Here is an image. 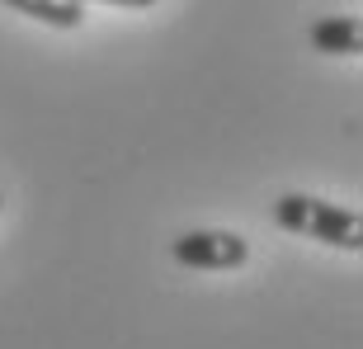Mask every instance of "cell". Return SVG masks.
Returning a JSON list of instances; mask_svg holds the SVG:
<instances>
[{"mask_svg":"<svg viewBox=\"0 0 363 349\" xmlns=\"http://www.w3.org/2000/svg\"><path fill=\"white\" fill-rule=\"evenodd\" d=\"M274 222L283 231L325 241L335 250H363V217L345 203H325V199H311V194H283L274 203Z\"/></svg>","mask_w":363,"mask_h":349,"instance_id":"obj_1","label":"cell"},{"mask_svg":"<svg viewBox=\"0 0 363 349\" xmlns=\"http://www.w3.org/2000/svg\"><path fill=\"white\" fill-rule=\"evenodd\" d=\"M170 255H175L184 269H241L245 260H250V245H245V236H236V231L203 227V231L175 236Z\"/></svg>","mask_w":363,"mask_h":349,"instance_id":"obj_2","label":"cell"},{"mask_svg":"<svg viewBox=\"0 0 363 349\" xmlns=\"http://www.w3.org/2000/svg\"><path fill=\"white\" fill-rule=\"evenodd\" d=\"M311 48L325 57H359L363 52V24L359 14H325L311 24Z\"/></svg>","mask_w":363,"mask_h":349,"instance_id":"obj_3","label":"cell"},{"mask_svg":"<svg viewBox=\"0 0 363 349\" xmlns=\"http://www.w3.org/2000/svg\"><path fill=\"white\" fill-rule=\"evenodd\" d=\"M14 14H28L48 28H81L85 24V5L81 0H5Z\"/></svg>","mask_w":363,"mask_h":349,"instance_id":"obj_4","label":"cell"},{"mask_svg":"<svg viewBox=\"0 0 363 349\" xmlns=\"http://www.w3.org/2000/svg\"><path fill=\"white\" fill-rule=\"evenodd\" d=\"M85 5V0H81ZM99 5H123V10H147V5H156V0H99Z\"/></svg>","mask_w":363,"mask_h":349,"instance_id":"obj_5","label":"cell"},{"mask_svg":"<svg viewBox=\"0 0 363 349\" xmlns=\"http://www.w3.org/2000/svg\"><path fill=\"white\" fill-rule=\"evenodd\" d=\"M0 203H5V199H0Z\"/></svg>","mask_w":363,"mask_h":349,"instance_id":"obj_6","label":"cell"}]
</instances>
